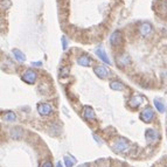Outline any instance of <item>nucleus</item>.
Wrapping results in <instances>:
<instances>
[{
    "label": "nucleus",
    "instance_id": "obj_1",
    "mask_svg": "<svg viewBox=\"0 0 167 167\" xmlns=\"http://www.w3.org/2000/svg\"><path fill=\"white\" fill-rule=\"evenodd\" d=\"M111 147H112V151L116 153H126L130 148V143L129 140L124 138H118L114 141Z\"/></svg>",
    "mask_w": 167,
    "mask_h": 167
},
{
    "label": "nucleus",
    "instance_id": "obj_2",
    "mask_svg": "<svg viewBox=\"0 0 167 167\" xmlns=\"http://www.w3.org/2000/svg\"><path fill=\"white\" fill-rule=\"evenodd\" d=\"M145 138L148 144H155L159 140V133L154 130H147L145 133Z\"/></svg>",
    "mask_w": 167,
    "mask_h": 167
},
{
    "label": "nucleus",
    "instance_id": "obj_3",
    "mask_svg": "<svg viewBox=\"0 0 167 167\" xmlns=\"http://www.w3.org/2000/svg\"><path fill=\"white\" fill-rule=\"evenodd\" d=\"M154 117V111L151 108H146L143 112L140 114V119L145 122V123H150Z\"/></svg>",
    "mask_w": 167,
    "mask_h": 167
},
{
    "label": "nucleus",
    "instance_id": "obj_4",
    "mask_svg": "<svg viewBox=\"0 0 167 167\" xmlns=\"http://www.w3.org/2000/svg\"><path fill=\"white\" fill-rule=\"evenodd\" d=\"M38 111L40 115L49 116L52 114L53 108H52V105L48 104V103H40V104L38 105Z\"/></svg>",
    "mask_w": 167,
    "mask_h": 167
},
{
    "label": "nucleus",
    "instance_id": "obj_5",
    "mask_svg": "<svg viewBox=\"0 0 167 167\" xmlns=\"http://www.w3.org/2000/svg\"><path fill=\"white\" fill-rule=\"evenodd\" d=\"M22 80L28 84H33L34 82L36 81V72L29 69L27 72H25V74L22 75Z\"/></svg>",
    "mask_w": 167,
    "mask_h": 167
},
{
    "label": "nucleus",
    "instance_id": "obj_6",
    "mask_svg": "<svg viewBox=\"0 0 167 167\" xmlns=\"http://www.w3.org/2000/svg\"><path fill=\"white\" fill-rule=\"evenodd\" d=\"M144 97L141 95H134L132 96L129 100V105L131 108H138L140 104H143Z\"/></svg>",
    "mask_w": 167,
    "mask_h": 167
},
{
    "label": "nucleus",
    "instance_id": "obj_7",
    "mask_svg": "<svg viewBox=\"0 0 167 167\" xmlns=\"http://www.w3.org/2000/svg\"><path fill=\"white\" fill-rule=\"evenodd\" d=\"M94 72H95L96 75L98 77H100V78H106L110 74L109 70L105 67H103V66H97V67H95L94 68Z\"/></svg>",
    "mask_w": 167,
    "mask_h": 167
},
{
    "label": "nucleus",
    "instance_id": "obj_8",
    "mask_svg": "<svg viewBox=\"0 0 167 167\" xmlns=\"http://www.w3.org/2000/svg\"><path fill=\"white\" fill-rule=\"evenodd\" d=\"M83 117L86 120L95 119V112H94V110L91 109L90 106H84V109H83Z\"/></svg>",
    "mask_w": 167,
    "mask_h": 167
},
{
    "label": "nucleus",
    "instance_id": "obj_9",
    "mask_svg": "<svg viewBox=\"0 0 167 167\" xmlns=\"http://www.w3.org/2000/svg\"><path fill=\"white\" fill-rule=\"evenodd\" d=\"M95 53H96V55H97V56H98V58H100V60L103 61V62L108 63V64H111V61L109 60L108 55L105 54V52L103 50V49H102V48H97Z\"/></svg>",
    "mask_w": 167,
    "mask_h": 167
},
{
    "label": "nucleus",
    "instance_id": "obj_10",
    "mask_svg": "<svg viewBox=\"0 0 167 167\" xmlns=\"http://www.w3.org/2000/svg\"><path fill=\"white\" fill-rule=\"evenodd\" d=\"M78 64H81L82 67H89L91 64V58L88 55H81L77 60Z\"/></svg>",
    "mask_w": 167,
    "mask_h": 167
},
{
    "label": "nucleus",
    "instance_id": "obj_11",
    "mask_svg": "<svg viewBox=\"0 0 167 167\" xmlns=\"http://www.w3.org/2000/svg\"><path fill=\"white\" fill-rule=\"evenodd\" d=\"M110 42H111V44H114V46L119 44L122 42V34L119 32H115V33L111 35V38H110Z\"/></svg>",
    "mask_w": 167,
    "mask_h": 167
},
{
    "label": "nucleus",
    "instance_id": "obj_12",
    "mask_svg": "<svg viewBox=\"0 0 167 167\" xmlns=\"http://www.w3.org/2000/svg\"><path fill=\"white\" fill-rule=\"evenodd\" d=\"M11 136L13 139H20L24 136V130L21 128H13L11 130Z\"/></svg>",
    "mask_w": 167,
    "mask_h": 167
},
{
    "label": "nucleus",
    "instance_id": "obj_13",
    "mask_svg": "<svg viewBox=\"0 0 167 167\" xmlns=\"http://www.w3.org/2000/svg\"><path fill=\"white\" fill-rule=\"evenodd\" d=\"M139 30H140L141 35L146 36V35H148V34L151 33V30H152V27H151V25L147 24V22H144V24L140 25V28H139Z\"/></svg>",
    "mask_w": 167,
    "mask_h": 167
},
{
    "label": "nucleus",
    "instance_id": "obj_14",
    "mask_svg": "<svg viewBox=\"0 0 167 167\" xmlns=\"http://www.w3.org/2000/svg\"><path fill=\"white\" fill-rule=\"evenodd\" d=\"M110 88L112 89V90H118V91H122L125 89V86L119 81H112L110 83Z\"/></svg>",
    "mask_w": 167,
    "mask_h": 167
},
{
    "label": "nucleus",
    "instance_id": "obj_15",
    "mask_svg": "<svg viewBox=\"0 0 167 167\" xmlns=\"http://www.w3.org/2000/svg\"><path fill=\"white\" fill-rule=\"evenodd\" d=\"M13 54H14L15 58L18 60V61H20V62H24L25 60H26V56H25L24 53H21L19 50V49H13Z\"/></svg>",
    "mask_w": 167,
    "mask_h": 167
},
{
    "label": "nucleus",
    "instance_id": "obj_16",
    "mask_svg": "<svg viewBox=\"0 0 167 167\" xmlns=\"http://www.w3.org/2000/svg\"><path fill=\"white\" fill-rule=\"evenodd\" d=\"M64 164H66L67 167H72L76 164V160H75V158L72 157H64Z\"/></svg>",
    "mask_w": 167,
    "mask_h": 167
},
{
    "label": "nucleus",
    "instance_id": "obj_17",
    "mask_svg": "<svg viewBox=\"0 0 167 167\" xmlns=\"http://www.w3.org/2000/svg\"><path fill=\"white\" fill-rule=\"evenodd\" d=\"M15 119H16V117H15V114H13V112H7L6 115H4V120H6V122L12 123Z\"/></svg>",
    "mask_w": 167,
    "mask_h": 167
},
{
    "label": "nucleus",
    "instance_id": "obj_18",
    "mask_svg": "<svg viewBox=\"0 0 167 167\" xmlns=\"http://www.w3.org/2000/svg\"><path fill=\"white\" fill-rule=\"evenodd\" d=\"M154 105H155V108H157V109L160 111V112H164V111H165V105L162 104V103L159 100H154Z\"/></svg>",
    "mask_w": 167,
    "mask_h": 167
},
{
    "label": "nucleus",
    "instance_id": "obj_19",
    "mask_svg": "<svg viewBox=\"0 0 167 167\" xmlns=\"http://www.w3.org/2000/svg\"><path fill=\"white\" fill-rule=\"evenodd\" d=\"M119 63L122 64V66H126L128 63H130V58L129 56L125 54V55H123V56H120L119 58Z\"/></svg>",
    "mask_w": 167,
    "mask_h": 167
},
{
    "label": "nucleus",
    "instance_id": "obj_20",
    "mask_svg": "<svg viewBox=\"0 0 167 167\" xmlns=\"http://www.w3.org/2000/svg\"><path fill=\"white\" fill-rule=\"evenodd\" d=\"M41 167H53V164L49 160H47V161H43L42 165H41Z\"/></svg>",
    "mask_w": 167,
    "mask_h": 167
},
{
    "label": "nucleus",
    "instance_id": "obj_21",
    "mask_svg": "<svg viewBox=\"0 0 167 167\" xmlns=\"http://www.w3.org/2000/svg\"><path fill=\"white\" fill-rule=\"evenodd\" d=\"M62 43H63V49H67V39L62 38Z\"/></svg>",
    "mask_w": 167,
    "mask_h": 167
},
{
    "label": "nucleus",
    "instance_id": "obj_22",
    "mask_svg": "<svg viewBox=\"0 0 167 167\" xmlns=\"http://www.w3.org/2000/svg\"><path fill=\"white\" fill-rule=\"evenodd\" d=\"M80 167H89V165H88V164H84V165H82V166H80Z\"/></svg>",
    "mask_w": 167,
    "mask_h": 167
},
{
    "label": "nucleus",
    "instance_id": "obj_23",
    "mask_svg": "<svg viewBox=\"0 0 167 167\" xmlns=\"http://www.w3.org/2000/svg\"><path fill=\"white\" fill-rule=\"evenodd\" d=\"M56 167H62V165H61V162H58V166Z\"/></svg>",
    "mask_w": 167,
    "mask_h": 167
},
{
    "label": "nucleus",
    "instance_id": "obj_24",
    "mask_svg": "<svg viewBox=\"0 0 167 167\" xmlns=\"http://www.w3.org/2000/svg\"><path fill=\"white\" fill-rule=\"evenodd\" d=\"M164 167H167V166H164Z\"/></svg>",
    "mask_w": 167,
    "mask_h": 167
}]
</instances>
